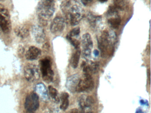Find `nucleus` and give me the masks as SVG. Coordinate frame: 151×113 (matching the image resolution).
<instances>
[{
    "mask_svg": "<svg viewBox=\"0 0 151 113\" xmlns=\"http://www.w3.org/2000/svg\"><path fill=\"white\" fill-rule=\"evenodd\" d=\"M41 51L40 49L34 46H31L26 52V59L29 60H34L38 59L41 55Z\"/></svg>",
    "mask_w": 151,
    "mask_h": 113,
    "instance_id": "obj_15",
    "label": "nucleus"
},
{
    "mask_svg": "<svg viewBox=\"0 0 151 113\" xmlns=\"http://www.w3.org/2000/svg\"><path fill=\"white\" fill-rule=\"evenodd\" d=\"M115 39L114 34L108 31H103L97 38L98 48L102 58H108L113 55L114 52Z\"/></svg>",
    "mask_w": 151,
    "mask_h": 113,
    "instance_id": "obj_2",
    "label": "nucleus"
},
{
    "mask_svg": "<svg viewBox=\"0 0 151 113\" xmlns=\"http://www.w3.org/2000/svg\"><path fill=\"white\" fill-rule=\"evenodd\" d=\"M79 106L82 109L91 107L94 103V99L91 96L83 95L78 99Z\"/></svg>",
    "mask_w": 151,
    "mask_h": 113,
    "instance_id": "obj_14",
    "label": "nucleus"
},
{
    "mask_svg": "<svg viewBox=\"0 0 151 113\" xmlns=\"http://www.w3.org/2000/svg\"><path fill=\"white\" fill-rule=\"evenodd\" d=\"M82 47L83 56L86 59H89L91 57V50L93 47L92 39L90 34H85L82 36Z\"/></svg>",
    "mask_w": 151,
    "mask_h": 113,
    "instance_id": "obj_9",
    "label": "nucleus"
},
{
    "mask_svg": "<svg viewBox=\"0 0 151 113\" xmlns=\"http://www.w3.org/2000/svg\"><path fill=\"white\" fill-rule=\"evenodd\" d=\"M0 28L5 33H9L11 30V23L8 10L0 4Z\"/></svg>",
    "mask_w": 151,
    "mask_h": 113,
    "instance_id": "obj_4",
    "label": "nucleus"
},
{
    "mask_svg": "<svg viewBox=\"0 0 151 113\" xmlns=\"http://www.w3.org/2000/svg\"><path fill=\"white\" fill-rule=\"evenodd\" d=\"M108 24L112 28L117 29L122 22L121 17L118 15V10L113 6H109L107 13Z\"/></svg>",
    "mask_w": 151,
    "mask_h": 113,
    "instance_id": "obj_6",
    "label": "nucleus"
},
{
    "mask_svg": "<svg viewBox=\"0 0 151 113\" xmlns=\"http://www.w3.org/2000/svg\"><path fill=\"white\" fill-rule=\"evenodd\" d=\"M91 1L92 0H81V1L84 5L86 6L89 3L91 2Z\"/></svg>",
    "mask_w": 151,
    "mask_h": 113,
    "instance_id": "obj_26",
    "label": "nucleus"
},
{
    "mask_svg": "<svg viewBox=\"0 0 151 113\" xmlns=\"http://www.w3.org/2000/svg\"><path fill=\"white\" fill-rule=\"evenodd\" d=\"M135 113H144V112H143V110L140 108H138L137 109Z\"/></svg>",
    "mask_w": 151,
    "mask_h": 113,
    "instance_id": "obj_27",
    "label": "nucleus"
},
{
    "mask_svg": "<svg viewBox=\"0 0 151 113\" xmlns=\"http://www.w3.org/2000/svg\"><path fill=\"white\" fill-rule=\"evenodd\" d=\"M66 38H67V40L72 44V46H73L76 49L79 48L80 42H79V41L77 39H75V38L70 37V36H68V35L66 36Z\"/></svg>",
    "mask_w": 151,
    "mask_h": 113,
    "instance_id": "obj_22",
    "label": "nucleus"
},
{
    "mask_svg": "<svg viewBox=\"0 0 151 113\" xmlns=\"http://www.w3.org/2000/svg\"><path fill=\"white\" fill-rule=\"evenodd\" d=\"M24 77L28 81L34 82L40 77L39 69L37 65L32 64H27L24 69Z\"/></svg>",
    "mask_w": 151,
    "mask_h": 113,
    "instance_id": "obj_10",
    "label": "nucleus"
},
{
    "mask_svg": "<svg viewBox=\"0 0 151 113\" xmlns=\"http://www.w3.org/2000/svg\"><path fill=\"white\" fill-rule=\"evenodd\" d=\"M101 3L106 2L107 1V0H98Z\"/></svg>",
    "mask_w": 151,
    "mask_h": 113,
    "instance_id": "obj_29",
    "label": "nucleus"
},
{
    "mask_svg": "<svg viewBox=\"0 0 151 113\" xmlns=\"http://www.w3.org/2000/svg\"><path fill=\"white\" fill-rule=\"evenodd\" d=\"M69 113H83L82 111L77 108H74L71 109Z\"/></svg>",
    "mask_w": 151,
    "mask_h": 113,
    "instance_id": "obj_24",
    "label": "nucleus"
},
{
    "mask_svg": "<svg viewBox=\"0 0 151 113\" xmlns=\"http://www.w3.org/2000/svg\"><path fill=\"white\" fill-rule=\"evenodd\" d=\"M48 90H49V94L52 99L56 102H59L60 99H59V94L57 90L52 86H48Z\"/></svg>",
    "mask_w": 151,
    "mask_h": 113,
    "instance_id": "obj_20",
    "label": "nucleus"
},
{
    "mask_svg": "<svg viewBox=\"0 0 151 113\" xmlns=\"http://www.w3.org/2000/svg\"><path fill=\"white\" fill-rule=\"evenodd\" d=\"M39 106V97L37 93H32L27 96L24 103V108L27 112H35L38 109Z\"/></svg>",
    "mask_w": 151,
    "mask_h": 113,
    "instance_id": "obj_7",
    "label": "nucleus"
},
{
    "mask_svg": "<svg viewBox=\"0 0 151 113\" xmlns=\"http://www.w3.org/2000/svg\"><path fill=\"white\" fill-rule=\"evenodd\" d=\"M80 79L79 75L77 74L71 75L67 79L66 87L70 92H77Z\"/></svg>",
    "mask_w": 151,
    "mask_h": 113,
    "instance_id": "obj_12",
    "label": "nucleus"
},
{
    "mask_svg": "<svg viewBox=\"0 0 151 113\" xmlns=\"http://www.w3.org/2000/svg\"><path fill=\"white\" fill-rule=\"evenodd\" d=\"M61 9L71 26L78 24L83 16L82 7L76 1H63L61 5Z\"/></svg>",
    "mask_w": 151,
    "mask_h": 113,
    "instance_id": "obj_1",
    "label": "nucleus"
},
{
    "mask_svg": "<svg viewBox=\"0 0 151 113\" xmlns=\"http://www.w3.org/2000/svg\"><path fill=\"white\" fill-rule=\"evenodd\" d=\"M87 19L90 25L94 29L98 26L102 20L101 16L96 15L92 12L88 13Z\"/></svg>",
    "mask_w": 151,
    "mask_h": 113,
    "instance_id": "obj_16",
    "label": "nucleus"
},
{
    "mask_svg": "<svg viewBox=\"0 0 151 113\" xmlns=\"http://www.w3.org/2000/svg\"><path fill=\"white\" fill-rule=\"evenodd\" d=\"M140 104L142 105H145V106H147L148 105V101L146 100L141 99L139 101Z\"/></svg>",
    "mask_w": 151,
    "mask_h": 113,
    "instance_id": "obj_25",
    "label": "nucleus"
},
{
    "mask_svg": "<svg viewBox=\"0 0 151 113\" xmlns=\"http://www.w3.org/2000/svg\"><path fill=\"white\" fill-rule=\"evenodd\" d=\"M14 32L17 36L22 39L26 38L29 34V29L24 26H18L14 29Z\"/></svg>",
    "mask_w": 151,
    "mask_h": 113,
    "instance_id": "obj_17",
    "label": "nucleus"
},
{
    "mask_svg": "<svg viewBox=\"0 0 151 113\" xmlns=\"http://www.w3.org/2000/svg\"><path fill=\"white\" fill-rule=\"evenodd\" d=\"M80 29L79 27H76L72 29L67 35L72 38L77 37L80 34Z\"/></svg>",
    "mask_w": 151,
    "mask_h": 113,
    "instance_id": "obj_23",
    "label": "nucleus"
},
{
    "mask_svg": "<svg viewBox=\"0 0 151 113\" xmlns=\"http://www.w3.org/2000/svg\"><path fill=\"white\" fill-rule=\"evenodd\" d=\"M93 113V112H91V111H90V112H87V113Z\"/></svg>",
    "mask_w": 151,
    "mask_h": 113,
    "instance_id": "obj_31",
    "label": "nucleus"
},
{
    "mask_svg": "<svg viewBox=\"0 0 151 113\" xmlns=\"http://www.w3.org/2000/svg\"><path fill=\"white\" fill-rule=\"evenodd\" d=\"M114 6L120 10H123L126 8V1L125 0H113Z\"/></svg>",
    "mask_w": 151,
    "mask_h": 113,
    "instance_id": "obj_21",
    "label": "nucleus"
},
{
    "mask_svg": "<svg viewBox=\"0 0 151 113\" xmlns=\"http://www.w3.org/2000/svg\"><path fill=\"white\" fill-rule=\"evenodd\" d=\"M81 55V50L80 48L76 49V51L72 55L70 59V65L74 69H76L78 66Z\"/></svg>",
    "mask_w": 151,
    "mask_h": 113,
    "instance_id": "obj_18",
    "label": "nucleus"
},
{
    "mask_svg": "<svg viewBox=\"0 0 151 113\" xmlns=\"http://www.w3.org/2000/svg\"><path fill=\"white\" fill-rule=\"evenodd\" d=\"M32 34L35 40L39 43L45 41L46 34L45 30L40 25H34L32 29Z\"/></svg>",
    "mask_w": 151,
    "mask_h": 113,
    "instance_id": "obj_13",
    "label": "nucleus"
},
{
    "mask_svg": "<svg viewBox=\"0 0 151 113\" xmlns=\"http://www.w3.org/2000/svg\"><path fill=\"white\" fill-rule=\"evenodd\" d=\"M69 95L67 92L62 93L60 95V99L61 101L60 108L62 110L65 111L68 107L69 105Z\"/></svg>",
    "mask_w": 151,
    "mask_h": 113,
    "instance_id": "obj_19",
    "label": "nucleus"
},
{
    "mask_svg": "<svg viewBox=\"0 0 151 113\" xmlns=\"http://www.w3.org/2000/svg\"><path fill=\"white\" fill-rule=\"evenodd\" d=\"M94 87V80L92 76L84 75L83 77L80 78L77 92H90L93 89Z\"/></svg>",
    "mask_w": 151,
    "mask_h": 113,
    "instance_id": "obj_8",
    "label": "nucleus"
},
{
    "mask_svg": "<svg viewBox=\"0 0 151 113\" xmlns=\"http://www.w3.org/2000/svg\"><path fill=\"white\" fill-rule=\"evenodd\" d=\"M5 0H0V1H1V2H3V1H5Z\"/></svg>",
    "mask_w": 151,
    "mask_h": 113,
    "instance_id": "obj_30",
    "label": "nucleus"
},
{
    "mask_svg": "<svg viewBox=\"0 0 151 113\" xmlns=\"http://www.w3.org/2000/svg\"><path fill=\"white\" fill-rule=\"evenodd\" d=\"M93 53H94V55L95 56H97L99 55V52L98 50L95 49V50H94V52H93Z\"/></svg>",
    "mask_w": 151,
    "mask_h": 113,
    "instance_id": "obj_28",
    "label": "nucleus"
},
{
    "mask_svg": "<svg viewBox=\"0 0 151 113\" xmlns=\"http://www.w3.org/2000/svg\"><path fill=\"white\" fill-rule=\"evenodd\" d=\"M65 26V21L63 18L57 16L54 19L51 23L50 30L54 34L62 32L64 30Z\"/></svg>",
    "mask_w": 151,
    "mask_h": 113,
    "instance_id": "obj_11",
    "label": "nucleus"
},
{
    "mask_svg": "<svg viewBox=\"0 0 151 113\" xmlns=\"http://www.w3.org/2000/svg\"><path fill=\"white\" fill-rule=\"evenodd\" d=\"M40 71L42 77L46 82H50L53 79L54 72L52 68V62L50 59L45 58L40 62Z\"/></svg>",
    "mask_w": 151,
    "mask_h": 113,
    "instance_id": "obj_5",
    "label": "nucleus"
},
{
    "mask_svg": "<svg viewBox=\"0 0 151 113\" xmlns=\"http://www.w3.org/2000/svg\"><path fill=\"white\" fill-rule=\"evenodd\" d=\"M55 10L54 0H41L37 9L39 22L41 26L47 25Z\"/></svg>",
    "mask_w": 151,
    "mask_h": 113,
    "instance_id": "obj_3",
    "label": "nucleus"
}]
</instances>
